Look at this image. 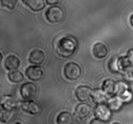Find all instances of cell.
I'll use <instances>...</instances> for the list:
<instances>
[{"mask_svg":"<svg viewBox=\"0 0 133 124\" xmlns=\"http://www.w3.org/2000/svg\"><path fill=\"white\" fill-rule=\"evenodd\" d=\"M77 41L73 36H66L59 40L57 47V52L62 58H69L77 49Z\"/></svg>","mask_w":133,"mask_h":124,"instance_id":"1","label":"cell"},{"mask_svg":"<svg viewBox=\"0 0 133 124\" xmlns=\"http://www.w3.org/2000/svg\"><path fill=\"white\" fill-rule=\"evenodd\" d=\"M45 17L50 23H59L64 17L63 9L58 6H52L45 12Z\"/></svg>","mask_w":133,"mask_h":124,"instance_id":"2","label":"cell"},{"mask_svg":"<svg viewBox=\"0 0 133 124\" xmlns=\"http://www.w3.org/2000/svg\"><path fill=\"white\" fill-rule=\"evenodd\" d=\"M64 72L68 80H76L81 76V68L77 63L70 62L65 66Z\"/></svg>","mask_w":133,"mask_h":124,"instance_id":"3","label":"cell"},{"mask_svg":"<svg viewBox=\"0 0 133 124\" xmlns=\"http://www.w3.org/2000/svg\"><path fill=\"white\" fill-rule=\"evenodd\" d=\"M38 92L37 86L33 83L27 82L23 84L20 88V94L23 99L26 100L35 98Z\"/></svg>","mask_w":133,"mask_h":124,"instance_id":"4","label":"cell"},{"mask_svg":"<svg viewBox=\"0 0 133 124\" xmlns=\"http://www.w3.org/2000/svg\"><path fill=\"white\" fill-rule=\"evenodd\" d=\"M94 113L97 118L103 120V121L109 120L112 115L110 107L103 103L97 104V105L95 107Z\"/></svg>","mask_w":133,"mask_h":124,"instance_id":"5","label":"cell"},{"mask_svg":"<svg viewBox=\"0 0 133 124\" xmlns=\"http://www.w3.org/2000/svg\"><path fill=\"white\" fill-rule=\"evenodd\" d=\"M25 74L31 80L38 81L42 78L44 72L40 66H31L26 69Z\"/></svg>","mask_w":133,"mask_h":124,"instance_id":"6","label":"cell"},{"mask_svg":"<svg viewBox=\"0 0 133 124\" xmlns=\"http://www.w3.org/2000/svg\"><path fill=\"white\" fill-rule=\"evenodd\" d=\"M20 107L23 111L32 115H36L40 112V106L36 102L31 100L22 102L20 103Z\"/></svg>","mask_w":133,"mask_h":124,"instance_id":"7","label":"cell"},{"mask_svg":"<svg viewBox=\"0 0 133 124\" xmlns=\"http://www.w3.org/2000/svg\"><path fill=\"white\" fill-rule=\"evenodd\" d=\"M93 90L90 87L87 86H79L75 90V94L81 102H87L89 100L90 97H92Z\"/></svg>","mask_w":133,"mask_h":124,"instance_id":"8","label":"cell"},{"mask_svg":"<svg viewBox=\"0 0 133 124\" xmlns=\"http://www.w3.org/2000/svg\"><path fill=\"white\" fill-rule=\"evenodd\" d=\"M91 107L87 103H79L77 105L75 111V116L80 120H83L90 114Z\"/></svg>","mask_w":133,"mask_h":124,"instance_id":"9","label":"cell"},{"mask_svg":"<svg viewBox=\"0 0 133 124\" xmlns=\"http://www.w3.org/2000/svg\"><path fill=\"white\" fill-rule=\"evenodd\" d=\"M0 105L4 109L14 110L16 108L17 103L12 96L3 95L0 97Z\"/></svg>","mask_w":133,"mask_h":124,"instance_id":"10","label":"cell"},{"mask_svg":"<svg viewBox=\"0 0 133 124\" xmlns=\"http://www.w3.org/2000/svg\"><path fill=\"white\" fill-rule=\"evenodd\" d=\"M93 54L94 56L98 59L105 58L108 54V49L106 45L101 43H96L93 48Z\"/></svg>","mask_w":133,"mask_h":124,"instance_id":"11","label":"cell"},{"mask_svg":"<svg viewBox=\"0 0 133 124\" xmlns=\"http://www.w3.org/2000/svg\"><path fill=\"white\" fill-rule=\"evenodd\" d=\"M45 59V54L40 50H34L30 54L29 61L32 64L39 65L43 63Z\"/></svg>","mask_w":133,"mask_h":124,"instance_id":"12","label":"cell"},{"mask_svg":"<svg viewBox=\"0 0 133 124\" xmlns=\"http://www.w3.org/2000/svg\"><path fill=\"white\" fill-rule=\"evenodd\" d=\"M57 123V124H74V117L70 112L64 111L58 115Z\"/></svg>","mask_w":133,"mask_h":124,"instance_id":"13","label":"cell"},{"mask_svg":"<svg viewBox=\"0 0 133 124\" xmlns=\"http://www.w3.org/2000/svg\"><path fill=\"white\" fill-rule=\"evenodd\" d=\"M22 1L34 11H40L45 7L44 0H22Z\"/></svg>","mask_w":133,"mask_h":124,"instance_id":"14","label":"cell"},{"mask_svg":"<svg viewBox=\"0 0 133 124\" xmlns=\"http://www.w3.org/2000/svg\"><path fill=\"white\" fill-rule=\"evenodd\" d=\"M20 65V61L19 59L15 56H9L6 58V61H5V65L6 69L9 71H15L19 67Z\"/></svg>","mask_w":133,"mask_h":124,"instance_id":"15","label":"cell"},{"mask_svg":"<svg viewBox=\"0 0 133 124\" xmlns=\"http://www.w3.org/2000/svg\"><path fill=\"white\" fill-rule=\"evenodd\" d=\"M14 115L15 112L14 110L0 109V121L5 123H9L14 118Z\"/></svg>","mask_w":133,"mask_h":124,"instance_id":"16","label":"cell"},{"mask_svg":"<svg viewBox=\"0 0 133 124\" xmlns=\"http://www.w3.org/2000/svg\"><path fill=\"white\" fill-rule=\"evenodd\" d=\"M103 90L105 93L114 94L116 92V83L112 80H107L103 84Z\"/></svg>","mask_w":133,"mask_h":124,"instance_id":"17","label":"cell"},{"mask_svg":"<svg viewBox=\"0 0 133 124\" xmlns=\"http://www.w3.org/2000/svg\"><path fill=\"white\" fill-rule=\"evenodd\" d=\"M92 98H93L94 102L97 104L103 103L106 100V96L105 94V92L103 91V90H102L101 89H96V90H93Z\"/></svg>","mask_w":133,"mask_h":124,"instance_id":"18","label":"cell"},{"mask_svg":"<svg viewBox=\"0 0 133 124\" xmlns=\"http://www.w3.org/2000/svg\"><path fill=\"white\" fill-rule=\"evenodd\" d=\"M8 77L10 81L13 83H19L23 81V75L20 71H12L8 74Z\"/></svg>","mask_w":133,"mask_h":124,"instance_id":"19","label":"cell"},{"mask_svg":"<svg viewBox=\"0 0 133 124\" xmlns=\"http://www.w3.org/2000/svg\"><path fill=\"white\" fill-rule=\"evenodd\" d=\"M118 67L119 70H125L126 68H129L130 67H132V65L130 63L128 58L127 56L125 57H121V58L118 59Z\"/></svg>","mask_w":133,"mask_h":124,"instance_id":"20","label":"cell"},{"mask_svg":"<svg viewBox=\"0 0 133 124\" xmlns=\"http://www.w3.org/2000/svg\"><path fill=\"white\" fill-rule=\"evenodd\" d=\"M123 79L127 82H132L133 81V67H130L123 71L122 74Z\"/></svg>","mask_w":133,"mask_h":124,"instance_id":"21","label":"cell"},{"mask_svg":"<svg viewBox=\"0 0 133 124\" xmlns=\"http://www.w3.org/2000/svg\"><path fill=\"white\" fill-rule=\"evenodd\" d=\"M18 0H1V4L3 6L12 10L15 8Z\"/></svg>","mask_w":133,"mask_h":124,"instance_id":"22","label":"cell"},{"mask_svg":"<svg viewBox=\"0 0 133 124\" xmlns=\"http://www.w3.org/2000/svg\"><path fill=\"white\" fill-rule=\"evenodd\" d=\"M109 68L112 72H118L119 71V67L118 64V59H112L109 63Z\"/></svg>","mask_w":133,"mask_h":124,"instance_id":"23","label":"cell"},{"mask_svg":"<svg viewBox=\"0 0 133 124\" xmlns=\"http://www.w3.org/2000/svg\"><path fill=\"white\" fill-rule=\"evenodd\" d=\"M127 58H128L129 61L130 63L132 66H133V49H130L128 51L127 55Z\"/></svg>","mask_w":133,"mask_h":124,"instance_id":"24","label":"cell"},{"mask_svg":"<svg viewBox=\"0 0 133 124\" xmlns=\"http://www.w3.org/2000/svg\"><path fill=\"white\" fill-rule=\"evenodd\" d=\"M90 124H107L105 122V121H103V120H99L98 118H95L93 119L92 121H90Z\"/></svg>","mask_w":133,"mask_h":124,"instance_id":"25","label":"cell"},{"mask_svg":"<svg viewBox=\"0 0 133 124\" xmlns=\"http://www.w3.org/2000/svg\"><path fill=\"white\" fill-rule=\"evenodd\" d=\"M59 1V0H46V3L48 5H53L57 4Z\"/></svg>","mask_w":133,"mask_h":124,"instance_id":"26","label":"cell"},{"mask_svg":"<svg viewBox=\"0 0 133 124\" xmlns=\"http://www.w3.org/2000/svg\"><path fill=\"white\" fill-rule=\"evenodd\" d=\"M130 22H131V24L132 25V27H133V14H132L130 18Z\"/></svg>","mask_w":133,"mask_h":124,"instance_id":"27","label":"cell"},{"mask_svg":"<svg viewBox=\"0 0 133 124\" xmlns=\"http://www.w3.org/2000/svg\"><path fill=\"white\" fill-rule=\"evenodd\" d=\"M2 60H3V55H2V54L0 52V64H1Z\"/></svg>","mask_w":133,"mask_h":124,"instance_id":"28","label":"cell"},{"mask_svg":"<svg viewBox=\"0 0 133 124\" xmlns=\"http://www.w3.org/2000/svg\"><path fill=\"white\" fill-rule=\"evenodd\" d=\"M112 124H122V123H118V122H115Z\"/></svg>","mask_w":133,"mask_h":124,"instance_id":"29","label":"cell"},{"mask_svg":"<svg viewBox=\"0 0 133 124\" xmlns=\"http://www.w3.org/2000/svg\"><path fill=\"white\" fill-rule=\"evenodd\" d=\"M15 124H22V123H16Z\"/></svg>","mask_w":133,"mask_h":124,"instance_id":"30","label":"cell"}]
</instances>
